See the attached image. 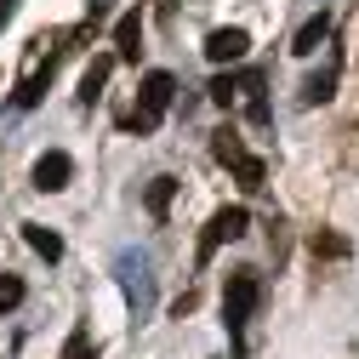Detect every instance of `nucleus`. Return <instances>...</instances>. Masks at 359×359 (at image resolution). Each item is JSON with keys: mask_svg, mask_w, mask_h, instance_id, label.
Masks as SVG:
<instances>
[{"mask_svg": "<svg viewBox=\"0 0 359 359\" xmlns=\"http://www.w3.org/2000/svg\"><path fill=\"white\" fill-rule=\"evenodd\" d=\"M257 302H262V280H257V268H234L229 285H222V325H229L234 342L245 337V320L257 313Z\"/></svg>", "mask_w": 359, "mask_h": 359, "instance_id": "3", "label": "nucleus"}, {"mask_svg": "<svg viewBox=\"0 0 359 359\" xmlns=\"http://www.w3.org/2000/svg\"><path fill=\"white\" fill-rule=\"evenodd\" d=\"M120 285H126V297L137 302V313L149 308V262L143 257H120Z\"/></svg>", "mask_w": 359, "mask_h": 359, "instance_id": "9", "label": "nucleus"}, {"mask_svg": "<svg viewBox=\"0 0 359 359\" xmlns=\"http://www.w3.org/2000/svg\"><path fill=\"white\" fill-rule=\"evenodd\" d=\"M69 177H74V160L63 154V149H46L34 160V189L40 194H57V189H69Z\"/></svg>", "mask_w": 359, "mask_h": 359, "instance_id": "6", "label": "nucleus"}, {"mask_svg": "<svg viewBox=\"0 0 359 359\" xmlns=\"http://www.w3.org/2000/svg\"><path fill=\"white\" fill-rule=\"evenodd\" d=\"M245 52H251V34L245 29H211L205 34V57L211 63H240Z\"/></svg>", "mask_w": 359, "mask_h": 359, "instance_id": "8", "label": "nucleus"}, {"mask_svg": "<svg viewBox=\"0 0 359 359\" xmlns=\"http://www.w3.org/2000/svg\"><path fill=\"white\" fill-rule=\"evenodd\" d=\"M109 69H114V57H92V63H86V74H80V103H86V109H92V103L103 97Z\"/></svg>", "mask_w": 359, "mask_h": 359, "instance_id": "11", "label": "nucleus"}, {"mask_svg": "<svg viewBox=\"0 0 359 359\" xmlns=\"http://www.w3.org/2000/svg\"><path fill=\"white\" fill-rule=\"evenodd\" d=\"M23 240H29L40 257H46V262H57V257H63V240L46 229V222H23Z\"/></svg>", "mask_w": 359, "mask_h": 359, "instance_id": "14", "label": "nucleus"}, {"mask_svg": "<svg viewBox=\"0 0 359 359\" xmlns=\"http://www.w3.org/2000/svg\"><path fill=\"white\" fill-rule=\"evenodd\" d=\"M18 12V0H0V29H6V18Z\"/></svg>", "mask_w": 359, "mask_h": 359, "instance_id": "19", "label": "nucleus"}, {"mask_svg": "<svg viewBox=\"0 0 359 359\" xmlns=\"http://www.w3.org/2000/svg\"><path fill=\"white\" fill-rule=\"evenodd\" d=\"M171 194H177V177H154V183L143 189V205H149V217H154V222H165V211H171Z\"/></svg>", "mask_w": 359, "mask_h": 359, "instance_id": "13", "label": "nucleus"}, {"mask_svg": "<svg viewBox=\"0 0 359 359\" xmlns=\"http://www.w3.org/2000/svg\"><path fill=\"white\" fill-rule=\"evenodd\" d=\"M57 359H97L92 331H69V342H63V353H57Z\"/></svg>", "mask_w": 359, "mask_h": 359, "instance_id": "15", "label": "nucleus"}, {"mask_svg": "<svg viewBox=\"0 0 359 359\" xmlns=\"http://www.w3.org/2000/svg\"><path fill=\"white\" fill-rule=\"evenodd\" d=\"M211 154H217L222 165H229V171L240 177V189H245V194H257V189L268 183V165H262V160H257V154L240 143V131H234V126H222L217 137H211Z\"/></svg>", "mask_w": 359, "mask_h": 359, "instance_id": "4", "label": "nucleus"}, {"mask_svg": "<svg viewBox=\"0 0 359 359\" xmlns=\"http://www.w3.org/2000/svg\"><path fill=\"white\" fill-rule=\"evenodd\" d=\"M234 97H240V74H217V80H211V103L229 109Z\"/></svg>", "mask_w": 359, "mask_h": 359, "instance_id": "16", "label": "nucleus"}, {"mask_svg": "<svg viewBox=\"0 0 359 359\" xmlns=\"http://www.w3.org/2000/svg\"><path fill=\"white\" fill-rule=\"evenodd\" d=\"M18 302H23V280L18 274H0V313H12Z\"/></svg>", "mask_w": 359, "mask_h": 359, "instance_id": "17", "label": "nucleus"}, {"mask_svg": "<svg viewBox=\"0 0 359 359\" xmlns=\"http://www.w3.org/2000/svg\"><path fill=\"white\" fill-rule=\"evenodd\" d=\"M63 40L69 34H40L34 40V52H29V69H23V80H18V92H12V103L18 109H34L40 97H46V80H52V69H57V57H63Z\"/></svg>", "mask_w": 359, "mask_h": 359, "instance_id": "2", "label": "nucleus"}, {"mask_svg": "<svg viewBox=\"0 0 359 359\" xmlns=\"http://www.w3.org/2000/svg\"><path fill=\"white\" fill-rule=\"evenodd\" d=\"M325 40H331V18L320 12V18H308V23L297 29V40H291V52H297V57H313V52L325 46Z\"/></svg>", "mask_w": 359, "mask_h": 359, "instance_id": "10", "label": "nucleus"}, {"mask_svg": "<svg viewBox=\"0 0 359 359\" xmlns=\"http://www.w3.org/2000/svg\"><path fill=\"white\" fill-rule=\"evenodd\" d=\"M313 257H348V240L342 234H313Z\"/></svg>", "mask_w": 359, "mask_h": 359, "instance_id": "18", "label": "nucleus"}, {"mask_svg": "<svg viewBox=\"0 0 359 359\" xmlns=\"http://www.w3.org/2000/svg\"><path fill=\"white\" fill-rule=\"evenodd\" d=\"M137 52H143V6H131L114 23V57L120 63H137Z\"/></svg>", "mask_w": 359, "mask_h": 359, "instance_id": "7", "label": "nucleus"}, {"mask_svg": "<svg viewBox=\"0 0 359 359\" xmlns=\"http://www.w3.org/2000/svg\"><path fill=\"white\" fill-rule=\"evenodd\" d=\"M251 229V211L245 205H222V211H211V222H205V234H200V262H211L229 240H240Z\"/></svg>", "mask_w": 359, "mask_h": 359, "instance_id": "5", "label": "nucleus"}, {"mask_svg": "<svg viewBox=\"0 0 359 359\" xmlns=\"http://www.w3.org/2000/svg\"><path fill=\"white\" fill-rule=\"evenodd\" d=\"M331 97H337V57H331L320 74L302 80V103H308V109H313V103H331Z\"/></svg>", "mask_w": 359, "mask_h": 359, "instance_id": "12", "label": "nucleus"}, {"mask_svg": "<svg viewBox=\"0 0 359 359\" xmlns=\"http://www.w3.org/2000/svg\"><path fill=\"white\" fill-rule=\"evenodd\" d=\"M171 97H177V74H165V69H154V74H143V86H137V103H131V114H126V126L137 131V137H149V131L165 120V109H171Z\"/></svg>", "mask_w": 359, "mask_h": 359, "instance_id": "1", "label": "nucleus"}]
</instances>
